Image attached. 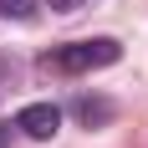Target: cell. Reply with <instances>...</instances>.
<instances>
[{
  "instance_id": "6da1fadb",
  "label": "cell",
  "mask_w": 148,
  "mask_h": 148,
  "mask_svg": "<svg viewBox=\"0 0 148 148\" xmlns=\"http://www.w3.org/2000/svg\"><path fill=\"white\" fill-rule=\"evenodd\" d=\"M118 56H123V46L112 36H97V41H72L61 51H51L41 66H51V72H97V66H112Z\"/></svg>"
},
{
  "instance_id": "7a4b0ae2",
  "label": "cell",
  "mask_w": 148,
  "mask_h": 148,
  "mask_svg": "<svg viewBox=\"0 0 148 148\" xmlns=\"http://www.w3.org/2000/svg\"><path fill=\"white\" fill-rule=\"evenodd\" d=\"M15 128H21L26 138H36V143H51V138L61 133V107L31 102V107H21V112H15Z\"/></svg>"
},
{
  "instance_id": "3957f363",
  "label": "cell",
  "mask_w": 148,
  "mask_h": 148,
  "mask_svg": "<svg viewBox=\"0 0 148 148\" xmlns=\"http://www.w3.org/2000/svg\"><path fill=\"white\" fill-rule=\"evenodd\" d=\"M72 112L87 123V128H97V123H107V118H112V102H107V97H77V107H72Z\"/></svg>"
},
{
  "instance_id": "277c9868",
  "label": "cell",
  "mask_w": 148,
  "mask_h": 148,
  "mask_svg": "<svg viewBox=\"0 0 148 148\" xmlns=\"http://www.w3.org/2000/svg\"><path fill=\"white\" fill-rule=\"evenodd\" d=\"M41 0H0V21H31Z\"/></svg>"
},
{
  "instance_id": "5b68a950",
  "label": "cell",
  "mask_w": 148,
  "mask_h": 148,
  "mask_svg": "<svg viewBox=\"0 0 148 148\" xmlns=\"http://www.w3.org/2000/svg\"><path fill=\"white\" fill-rule=\"evenodd\" d=\"M46 5H51V10H61V15H72L77 5H82V0H46Z\"/></svg>"
}]
</instances>
